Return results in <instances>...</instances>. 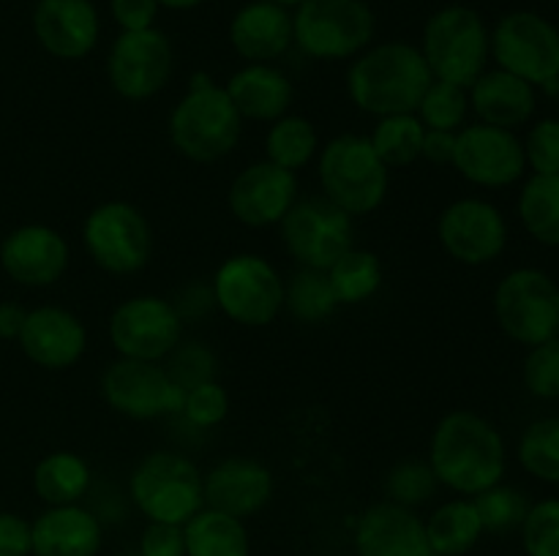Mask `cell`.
I'll return each instance as SVG.
<instances>
[{"mask_svg":"<svg viewBox=\"0 0 559 556\" xmlns=\"http://www.w3.org/2000/svg\"><path fill=\"white\" fill-rule=\"evenodd\" d=\"M429 467L440 485L453 494L478 496L506 478V439L484 414L473 409H453L442 414L431 431Z\"/></svg>","mask_w":559,"mask_h":556,"instance_id":"1","label":"cell"},{"mask_svg":"<svg viewBox=\"0 0 559 556\" xmlns=\"http://www.w3.org/2000/svg\"><path fill=\"white\" fill-rule=\"evenodd\" d=\"M431 82L435 76L420 49L393 38L371 44L358 58H353L347 69V96L360 112L371 118L409 114L418 109Z\"/></svg>","mask_w":559,"mask_h":556,"instance_id":"2","label":"cell"},{"mask_svg":"<svg viewBox=\"0 0 559 556\" xmlns=\"http://www.w3.org/2000/svg\"><path fill=\"white\" fill-rule=\"evenodd\" d=\"M167 134L183 158L194 164H216L238 147L243 118L229 101L224 85H216L205 71H197L189 90L169 112Z\"/></svg>","mask_w":559,"mask_h":556,"instance_id":"3","label":"cell"},{"mask_svg":"<svg viewBox=\"0 0 559 556\" xmlns=\"http://www.w3.org/2000/svg\"><path fill=\"white\" fill-rule=\"evenodd\" d=\"M317 178L322 196L353 218L380 210L391 189V169L364 134H338L325 142L317 158Z\"/></svg>","mask_w":559,"mask_h":556,"instance_id":"4","label":"cell"},{"mask_svg":"<svg viewBox=\"0 0 559 556\" xmlns=\"http://www.w3.org/2000/svg\"><path fill=\"white\" fill-rule=\"evenodd\" d=\"M418 49L435 80L469 90L491 60V31L469 5H442L426 20Z\"/></svg>","mask_w":559,"mask_h":556,"instance_id":"5","label":"cell"},{"mask_svg":"<svg viewBox=\"0 0 559 556\" xmlns=\"http://www.w3.org/2000/svg\"><path fill=\"white\" fill-rule=\"evenodd\" d=\"M129 496L136 510L153 523L183 527L205 507L202 472L183 452L153 450L131 469Z\"/></svg>","mask_w":559,"mask_h":556,"instance_id":"6","label":"cell"},{"mask_svg":"<svg viewBox=\"0 0 559 556\" xmlns=\"http://www.w3.org/2000/svg\"><path fill=\"white\" fill-rule=\"evenodd\" d=\"M374 36L377 16L366 0H306L293 11V44L314 60H353Z\"/></svg>","mask_w":559,"mask_h":556,"instance_id":"7","label":"cell"},{"mask_svg":"<svg viewBox=\"0 0 559 556\" xmlns=\"http://www.w3.org/2000/svg\"><path fill=\"white\" fill-rule=\"evenodd\" d=\"M491 58L497 69L555 90L559 85V27L538 11H508L491 27Z\"/></svg>","mask_w":559,"mask_h":556,"instance_id":"8","label":"cell"},{"mask_svg":"<svg viewBox=\"0 0 559 556\" xmlns=\"http://www.w3.org/2000/svg\"><path fill=\"white\" fill-rule=\"evenodd\" d=\"M213 303L240 327H267L284 311V278L260 254H235L218 265Z\"/></svg>","mask_w":559,"mask_h":556,"instance_id":"9","label":"cell"},{"mask_svg":"<svg viewBox=\"0 0 559 556\" xmlns=\"http://www.w3.org/2000/svg\"><path fill=\"white\" fill-rule=\"evenodd\" d=\"M87 256L109 276H134L151 262L153 232L145 213L126 200H107L82 221Z\"/></svg>","mask_w":559,"mask_h":556,"instance_id":"10","label":"cell"},{"mask_svg":"<svg viewBox=\"0 0 559 556\" xmlns=\"http://www.w3.org/2000/svg\"><path fill=\"white\" fill-rule=\"evenodd\" d=\"M495 319L511 341L535 347L559 336V287L538 267H516L495 289Z\"/></svg>","mask_w":559,"mask_h":556,"instance_id":"11","label":"cell"},{"mask_svg":"<svg viewBox=\"0 0 559 556\" xmlns=\"http://www.w3.org/2000/svg\"><path fill=\"white\" fill-rule=\"evenodd\" d=\"M107 333L118 358L162 363L183 338V319L173 300L162 294H134L115 305Z\"/></svg>","mask_w":559,"mask_h":556,"instance_id":"12","label":"cell"},{"mask_svg":"<svg viewBox=\"0 0 559 556\" xmlns=\"http://www.w3.org/2000/svg\"><path fill=\"white\" fill-rule=\"evenodd\" d=\"M282 243L298 267L328 270L355 245L353 216L338 210L325 196H304L278 223Z\"/></svg>","mask_w":559,"mask_h":556,"instance_id":"13","label":"cell"},{"mask_svg":"<svg viewBox=\"0 0 559 556\" xmlns=\"http://www.w3.org/2000/svg\"><path fill=\"white\" fill-rule=\"evenodd\" d=\"M102 396L109 409L129 420H156L180 414L186 390L162 363L118 358L104 368Z\"/></svg>","mask_w":559,"mask_h":556,"instance_id":"14","label":"cell"},{"mask_svg":"<svg viewBox=\"0 0 559 556\" xmlns=\"http://www.w3.org/2000/svg\"><path fill=\"white\" fill-rule=\"evenodd\" d=\"M173 69V41L158 27L120 31L107 52V80L126 101H147L162 93Z\"/></svg>","mask_w":559,"mask_h":556,"instance_id":"15","label":"cell"},{"mask_svg":"<svg viewBox=\"0 0 559 556\" xmlns=\"http://www.w3.org/2000/svg\"><path fill=\"white\" fill-rule=\"evenodd\" d=\"M437 240L453 262L467 267H484L500 259L508 245V221L502 210L478 196L445 205L437 218Z\"/></svg>","mask_w":559,"mask_h":556,"instance_id":"16","label":"cell"},{"mask_svg":"<svg viewBox=\"0 0 559 556\" xmlns=\"http://www.w3.org/2000/svg\"><path fill=\"white\" fill-rule=\"evenodd\" d=\"M451 167L480 189H508L527 172L524 145L516 131L473 123L456 131Z\"/></svg>","mask_w":559,"mask_h":556,"instance_id":"17","label":"cell"},{"mask_svg":"<svg viewBox=\"0 0 559 556\" xmlns=\"http://www.w3.org/2000/svg\"><path fill=\"white\" fill-rule=\"evenodd\" d=\"M298 200V174L271 164L267 158L240 169L227 191V207L233 218L251 229L278 227Z\"/></svg>","mask_w":559,"mask_h":556,"instance_id":"18","label":"cell"},{"mask_svg":"<svg viewBox=\"0 0 559 556\" xmlns=\"http://www.w3.org/2000/svg\"><path fill=\"white\" fill-rule=\"evenodd\" d=\"M71 251L63 234L47 223L11 229L0 243V267L20 287H52L69 270Z\"/></svg>","mask_w":559,"mask_h":556,"instance_id":"19","label":"cell"},{"mask_svg":"<svg viewBox=\"0 0 559 556\" xmlns=\"http://www.w3.org/2000/svg\"><path fill=\"white\" fill-rule=\"evenodd\" d=\"M16 343L38 368L66 371L85 354L87 330L74 311L63 305H38L27 311Z\"/></svg>","mask_w":559,"mask_h":556,"instance_id":"20","label":"cell"},{"mask_svg":"<svg viewBox=\"0 0 559 556\" xmlns=\"http://www.w3.org/2000/svg\"><path fill=\"white\" fill-rule=\"evenodd\" d=\"M33 36L58 60H82L102 38V16L93 0H36Z\"/></svg>","mask_w":559,"mask_h":556,"instance_id":"21","label":"cell"},{"mask_svg":"<svg viewBox=\"0 0 559 556\" xmlns=\"http://www.w3.org/2000/svg\"><path fill=\"white\" fill-rule=\"evenodd\" d=\"M273 491H276V478L257 458H222V461L213 463L202 474L205 507L227 512V516L240 518V521L249 516H257L273 499Z\"/></svg>","mask_w":559,"mask_h":556,"instance_id":"22","label":"cell"},{"mask_svg":"<svg viewBox=\"0 0 559 556\" xmlns=\"http://www.w3.org/2000/svg\"><path fill=\"white\" fill-rule=\"evenodd\" d=\"M355 554L358 556H435L426 521L413 507L396 501H377L355 527Z\"/></svg>","mask_w":559,"mask_h":556,"instance_id":"23","label":"cell"},{"mask_svg":"<svg viewBox=\"0 0 559 556\" xmlns=\"http://www.w3.org/2000/svg\"><path fill=\"white\" fill-rule=\"evenodd\" d=\"M229 47L246 63H271L293 47V11L249 0L229 20Z\"/></svg>","mask_w":559,"mask_h":556,"instance_id":"24","label":"cell"},{"mask_svg":"<svg viewBox=\"0 0 559 556\" xmlns=\"http://www.w3.org/2000/svg\"><path fill=\"white\" fill-rule=\"evenodd\" d=\"M31 527V556H98L104 545L102 518L82 505L47 507Z\"/></svg>","mask_w":559,"mask_h":556,"instance_id":"25","label":"cell"},{"mask_svg":"<svg viewBox=\"0 0 559 556\" xmlns=\"http://www.w3.org/2000/svg\"><path fill=\"white\" fill-rule=\"evenodd\" d=\"M229 101L243 120L273 123L284 118L295 101V85L278 65L246 63L224 82Z\"/></svg>","mask_w":559,"mask_h":556,"instance_id":"26","label":"cell"},{"mask_svg":"<svg viewBox=\"0 0 559 556\" xmlns=\"http://www.w3.org/2000/svg\"><path fill=\"white\" fill-rule=\"evenodd\" d=\"M467 96L469 109L475 112L478 123L500 125V129L508 131L530 123V118L535 114V107H538L535 87L502 69L484 71L473 82Z\"/></svg>","mask_w":559,"mask_h":556,"instance_id":"27","label":"cell"},{"mask_svg":"<svg viewBox=\"0 0 559 556\" xmlns=\"http://www.w3.org/2000/svg\"><path fill=\"white\" fill-rule=\"evenodd\" d=\"M186 556H249V529L240 518L202 507L183 523Z\"/></svg>","mask_w":559,"mask_h":556,"instance_id":"28","label":"cell"},{"mask_svg":"<svg viewBox=\"0 0 559 556\" xmlns=\"http://www.w3.org/2000/svg\"><path fill=\"white\" fill-rule=\"evenodd\" d=\"M91 467L80 452L55 450L47 452L33 469V491L49 507L80 505L91 488Z\"/></svg>","mask_w":559,"mask_h":556,"instance_id":"29","label":"cell"},{"mask_svg":"<svg viewBox=\"0 0 559 556\" xmlns=\"http://www.w3.org/2000/svg\"><path fill=\"white\" fill-rule=\"evenodd\" d=\"M426 537H429L435 556H464L484 537L478 507L473 499L442 501L429 518H426Z\"/></svg>","mask_w":559,"mask_h":556,"instance_id":"30","label":"cell"},{"mask_svg":"<svg viewBox=\"0 0 559 556\" xmlns=\"http://www.w3.org/2000/svg\"><path fill=\"white\" fill-rule=\"evenodd\" d=\"M516 213L530 238L559 249V174H533L519 191Z\"/></svg>","mask_w":559,"mask_h":556,"instance_id":"31","label":"cell"},{"mask_svg":"<svg viewBox=\"0 0 559 556\" xmlns=\"http://www.w3.org/2000/svg\"><path fill=\"white\" fill-rule=\"evenodd\" d=\"M325 273L338 305L366 303V300H371L380 292L382 281H385L380 256L369 249H355V245L347 254L338 256Z\"/></svg>","mask_w":559,"mask_h":556,"instance_id":"32","label":"cell"},{"mask_svg":"<svg viewBox=\"0 0 559 556\" xmlns=\"http://www.w3.org/2000/svg\"><path fill=\"white\" fill-rule=\"evenodd\" d=\"M320 153V134L317 125L304 114H284L273 120L265 134V158L271 164L289 169L298 174L300 169L309 167L311 158Z\"/></svg>","mask_w":559,"mask_h":556,"instance_id":"33","label":"cell"},{"mask_svg":"<svg viewBox=\"0 0 559 556\" xmlns=\"http://www.w3.org/2000/svg\"><path fill=\"white\" fill-rule=\"evenodd\" d=\"M284 309L289 311L295 322L304 325H317L333 316L338 309V300L333 294L331 281L325 270H311V267H298L293 276L284 281Z\"/></svg>","mask_w":559,"mask_h":556,"instance_id":"34","label":"cell"},{"mask_svg":"<svg viewBox=\"0 0 559 556\" xmlns=\"http://www.w3.org/2000/svg\"><path fill=\"white\" fill-rule=\"evenodd\" d=\"M424 134L426 125L420 123L415 112L388 114V118H377V125L369 134V142L388 169H402L420 158Z\"/></svg>","mask_w":559,"mask_h":556,"instance_id":"35","label":"cell"},{"mask_svg":"<svg viewBox=\"0 0 559 556\" xmlns=\"http://www.w3.org/2000/svg\"><path fill=\"white\" fill-rule=\"evenodd\" d=\"M519 463L535 480L559 485V418H540L524 428Z\"/></svg>","mask_w":559,"mask_h":556,"instance_id":"36","label":"cell"},{"mask_svg":"<svg viewBox=\"0 0 559 556\" xmlns=\"http://www.w3.org/2000/svg\"><path fill=\"white\" fill-rule=\"evenodd\" d=\"M415 114H418V120L426 125V129L453 131V134H456L459 129L467 125L469 96L464 87L435 80L429 87H426Z\"/></svg>","mask_w":559,"mask_h":556,"instance_id":"37","label":"cell"},{"mask_svg":"<svg viewBox=\"0 0 559 556\" xmlns=\"http://www.w3.org/2000/svg\"><path fill=\"white\" fill-rule=\"evenodd\" d=\"M473 501L475 507H478L484 532H491V534H502V532H511V529H519L530 510L527 496H524L519 488H513V485H502V483L480 491L478 496H473Z\"/></svg>","mask_w":559,"mask_h":556,"instance_id":"38","label":"cell"},{"mask_svg":"<svg viewBox=\"0 0 559 556\" xmlns=\"http://www.w3.org/2000/svg\"><path fill=\"white\" fill-rule=\"evenodd\" d=\"M440 488V480L431 472L429 461H402L388 472L385 494L388 501H396L404 507H418L429 501Z\"/></svg>","mask_w":559,"mask_h":556,"instance_id":"39","label":"cell"},{"mask_svg":"<svg viewBox=\"0 0 559 556\" xmlns=\"http://www.w3.org/2000/svg\"><path fill=\"white\" fill-rule=\"evenodd\" d=\"M522 545L527 556H559V499L549 496L530 505L522 521Z\"/></svg>","mask_w":559,"mask_h":556,"instance_id":"40","label":"cell"},{"mask_svg":"<svg viewBox=\"0 0 559 556\" xmlns=\"http://www.w3.org/2000/svg\"><path fill=\"white\" fill-rule=\"evenodd\" d=\"M524 387L530 396L544 401L559 398V336L530 347L524 358Z\"/></svg>","mask_w":559,"mask_h":556,"instance_id":"41","label":"cell"},{"mask_svg":"<svg viewBox=\"0 0 559 556\" xmlns=\"http://www.w3.org/2000/svg\"><path fill=\"white\" fill-rule=\"evenodd\" d=\"M180 414L194 428H213V425L224 423V418L229 414V392L216 379H207L202 385L189 387Z\"/></svg>","mask_w":559,"mask_h":556,"instance_id":"42","label":"cell"},{"mask_svg":"<svg viewBox=\"0 0 559 556\" xmlns=\"http://www.w3.org/2000/svg\"><path fill=\"white\" fill-rule=\"evenodd\" d=\"M164 368L169 371V376L183 390H189V387L213 379V374H216V354L200 341L178 343L173 354H169V365H164Z\"/></svg>","mask_w":559,"mask_h":556,"instance_id":"43","label":"cell"},{"mask_svg":"<svg viewBox=\"0 0 559 556\" xmlns=\"http://www.w3.org/2000/svg\"><path fill=\"white\" fill-rule=\"evenodd\" d=\"M524 145V161L533 174H559V120L544 118L530 129Z\"/></svg>","mask_w":559,"mask_h":556,"instance_id":"44","label":"cell"},{"mask_svg":"<svg viewBox=\"0 0 559 556\" xmlns=\"http://www.w3.org/2000/svg\"><path fill=\"white\" fill-rule=\"evenodd\" d=\"M140 556H186L183 527L147 521L140 537Z\"/></svg>","mask_w":559,"mask_h":556,"instance_id":"45","label":"cell"},{"mask_svg":"<svg viewBox=\"0 0 559 556\" xmlns=\"http://www.w3.org/2000/svg\"><path fill=\"white\" fill-rule=\"evenodd\" d=\"M158 0H109V14L120 31H145L156 27Z\"/></svg>","mask_w":559,"mask_h":556,"instance_id":"46","label":"cell"},{"mask_svg":"<svg viewBox=\"0 0 559 556\" xmlns=\"http://www.w3.org/2000/svg\"><path fill=\"white\" fill-rule=\"evenodd\" d=\"M33 527L16 512H0V556H31Z\"/></svg>","mask_w":559,"mask_h":556,"instance_id":"47","label":"cell"},{"mask_svg":"<svg viewBox=\"0 0 559 556\" xmlns=\"http://www.w3.org/2000/svg\"><path fill=\"white\" fill-rule=\"evenodd\" d=\"M453 147H456V134L453 131L426 129L424 145H420V158L435 167H448L453 161Z\"/></svg>","mask_w":559,"mask_h":556,"instance_id":"48","label":"cell"},{"mask_svg":"<svg viewBox=\"0 0 559 556\" xmlns=\"http://www.w3.org/2000/svg\"><path fill=\"white\" fill-rule=\"evenodd\" d=\"M25 316L27 309H22L20 303H11V300L0 303V338L3 341H16L22 333V325H25Z\"/></svg>","mask_w":559,"mask_h":556,"instance_id":"49","label":"cell"},{"mask_svg":"<svg viewBox=\"0 0 559 556\" xmlns=\"http://www.w3.org/2000/svg\"><path fill=\"white\" fill-rule=\"evenodd\" d=\"M202 3H205V0H158V5L169 11H191Z\"/></svg>","mask_w":559,"mask_h":556,"instance_id":"50","label":"cell"},{"mask_svg":"<svg viewBox=\"0 0 559 556\" xmlns=\"http://www.w3.org/2000/svg\"><path fill=\"white\" fill-rule=\"evenodd\" d=\"M267 3H276V5H284V9H298L300 3H306V0H267Z\"/></svg>","mask_w":559,"mask_h":556,"instance_id":"51","label":"cell"}]
</instances>
